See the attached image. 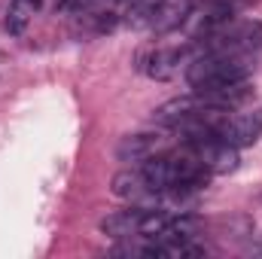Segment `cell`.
Here are the masks:
<instances>
[{"mask_svg":"<svg viewBox=\"0 0 262 259\" xmlns=\"http://www.w3.org/2000/svg\"><path fill=\"white\" fill-rule=\"evenodd\" d=\"M253 61L247 55H220V52H198L195 58L186 64V82L204 92L213 85H226V82H238V79H250Z\"/></svg>","mask_w":262,"mask_h":259,"instance_id":"6da1fadb","label":"cell"},{"mask_svg":"<svg viewBox=\"0 0 262 259\" xmlns=\"http://www.w3.org/2000/svg\"><path fill=\"white\" fill-rule=\"evenodd\" d=\"M195 52V43H186V46H171V49H143L137 55V70L152 76V79H171L183 64H189Z\"/></svg>","mask_w":262,"mask_h":259,"instance_id":"7a4b0ae2","label":"cell"},{"mask_svg":"<svg viewBox=\"0 0 262 259\" xmlns=\"http://www.w3.org/2000/svg\"><path fill=\"white\" fill-rule=\"evenodd\" d=\"M216 134L220 140L232 143V146H253L262 137V119L259 116H223L220 125H216Z\"/></svg>","mask_w":262,"mask_h":259,"instance_id":"3957f363","label":"cell"},{"mask_svg":"<svg viewBox=\"0 0 262 259\" xmlns=\"http://www.w3.org/2000/svg\"><path fill=\"white\" fill-rule=\"evenodd\" d=\"M201 107H204V101H201L198 95L171 98V101H165V104L156 107L152 122H156V125H165V128H177V125H183L186 119H192L195 113H201Z\"/></svg>","mask_w":262,"mask_h":259,"instance_id":"277c9868","label":"cell"},{"mask_svg":"<svg viewBox=\"0 0 262 259\" xmlns=\"http://www.w3.org/2000/svg\"><path fill=\"white\" fill-rule=\"evenodd\" d=\"M165 137L162 134H152V131H143V134H128L119 140L116 146V159L119 162H143L149 156H156L162 149Z\"/></svg>","mask_w":262,"mask_h":259,"instance_id":"5b68a950","label":"cell"},{"mask_svg":"<svg viewBox=\"0 0 262 259\" xmlns=\"http://www.w3.org/2000/svg\"><path fill=\"white\" fill-rule=\"evenodd\" d=\"M192 6H195V0H162V3L156 6L152 28H149V31H156V34L177 31L180 25H186V21H189Z\"/></svg>","mask_w":262,"mask_h":259,"instance_id":"8992f818","label":"cell"},{"mask_svg":"<svg viewBox=\"0 0 262 259\" xmlns=\"http://www.w3.org/2000/svg\"><path fill=\"white\" fill-rule=\"evenodd\" d=\"M140 220H143V207L116 210V213H110V217L101 220V232H104L107 238H131V235H137Z\"/></svg>","mask_w":262,"mask_h":259,"instance_id":"52a82bcc","label":"cell"},{"mask_svg":"<svg viewBox=\"0 0 262 259\" xmlns=\"http://www.w3.org/2000/svg\"><path fill=\"white\" fill-rule=\"evenodd\" d=\"M201 229H204V223H201L198 217H192V213H180V217H171V220H168L165 232H162L156 241H192Z\"/></svg>","mask_w":262,"mask_h":259,"instance_id":"ba28073f","label":"cell"},{"mask_svg":"<svg viewBox=\"0 0 262 259\" xmlns=\"http://www.w3.org/2000/svg\"><path fill=\"white\" fill-rule=\"evenodd\" d=\"M140 174H143L149 192H165V189H171V180H168V159H165V156H149V159H143Z\"/></svg>","mask_w":262,"mask_h":259,"instance_id":"9c48e42d","label":"cell"},{"mask_svg":"<svg viewBox=\"0 0 262 259\" xmlns=\"http://www.w3.org/2000/svg\"><path fill=\"white\" fill-rule=\"evenodd\" d=\"M110 192L116 195V198H140L143 192H149L146 189V180H143V174L140 171H119V174H113V180H110Z\"/></svg>","mask_w":262,"mask_h":259,"instance_id":"30bf717a","label":"cell"},{"mask_svg":"<svg viewBox=\"0 0 262 259\" xmlns=\"http://www.w3.org/2000/svg\"><path fill=\"white\" fill-rule=\"evenodd\" d=\"M37 3H40V0H12L9 15H6V31H9L12 37L25 34L28 21H31V18H34V12H37Z\"/></svg>","mask_w":262,"mask_h":259,"instance_id":"8fae6325","label":"cell"},{"mask_svg":"<svg viewBox=\"0 0 262 259\" xmlns=\"http://www.w3.org/2000/svg\"><path fill=\"white\" fill-rule=\"evenodd\" d=\"M168 213L165 210H143V220H140V229H137V235H146V238H159L162 232H165V226H168Z\"/></svg>","mask_w":262,"mask_h":259,"instance_id":"7c38bea8","label":"cell"},{"mask_svg":"<svg viewBox=\"0 0 262 259\" xmlns=\"http://www.w3.org/2000/svg\"><path fill=\"white\" fill-rule=\"evenodd\" d=\"M98 3H101V0H58V9H61L64 15L79 18V15H85V12L98 9Z\"/></svg>","mask_w":262,"mask_h":259,"instance_id":"4fadbf2b","label":"cell"},{"mask_svg":"<svg viewBox=\"0 0 262 259\" xmlns=\"http://www.w3.org/2000/svg\"><path fill=\"white\" fill-rule=\"evenodd\" d=\"M207 3H213V6H220V9H226V12H232V15H238L241 9L253 6V0H207Z\"/></svg>","mask_w":262,"mask_h":259,"instance_id":"5bb4252c","label":"cell"},{"mask_svg":"<svg viewBox=\"0 0 262 259\" xmlns=\"http://www.w3.org/2000/svg\"><path fill=\"white\" fill-rule=\"evenodd\" d=\"M122 3H128V0H122Z\"/></svg>","mask_w":262,"mask_h":259,"instance_id":"9a60e30c","label":"cell"}]
</instances>
